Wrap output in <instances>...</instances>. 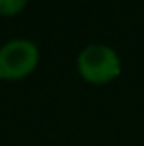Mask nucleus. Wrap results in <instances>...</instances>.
<instances>
[{
    "mask_svg": "<svg viewBox=\"0 0 144 146\" xmlns=\"http://www.w3.org/2000/svg\"><path fill=\"white\" fill-rule=\"evenodd\" d=\"M78 70L85 82L107 83L120 74V57L111 46L89 44L78 56Z\"/></svg>",
    "mask_w": 144,
    "mask_h": 146,
    "instance_id": "1",
    "label": "nucleus"
},
{
    "mask_svg": "<svg viewBox=\"0 0 144 146\" xmlns=\"http://www.w3.org/2000/svg\"><path fill=\"white\" fill-rule=\"evenodd\" d=\"M26 4L28 0H0V15H6V17L17 15L26 7Z\"/></svg>",
    "mask_w": 144,
    "mask_h": 146,
    "instance_id": "3",
    "label": "nucleus"
},
{
    "mask_svg": "<svg viewBox=\"0 0 144 146\" xmlns=\"http://www.w3.org/2000/svg\"><path fill=\"white\" fill-rule=\"evenodd\" d=\"M39 61V48L33 41L13 39L0 48V78L22 80L32 74Z\"/></svg>",
    "mask_w": 144,
    "mask_h": 146,
    "instance_id": "2",
    "label": "nucleus"
}]
</instances>
